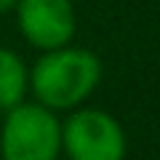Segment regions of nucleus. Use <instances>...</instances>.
Masks as SVG:
<instances>
[{"instance_id":"f257e3e1","label":"nucleus","mask_w":160,"mask_h":160,"mask_svg":"<svg viewBox=\"0 0 160 160\" xmlns=\"http://www.w3.org/2000/svg\"><path fill=\"white\" fill-rule=\"evenodd\" d=\"M102 80V62L96 53L86 48H53L43 51L29 72V88H32L38 104L51 112L59 109H75L83 104Z\"/></svg>"},{"instance_id":"f03ea898","label":"nucleus","mask_w":160,"mask_h":160,"mask_svg":"<svg viewBox=\"0 0 160 160\" xmlns=\"http://www.w3.org/2000/svg\"><path fill=\"white\" fill-rule=\"evenodd\" d=\"M62 152V123L43 104H16L0 131L3 160H56Z\"/></svg>"},{"instance_id":"7ed1b4c3","label":"nucleus","mask_w":160,"mask_h":160,"mask_svg":"<svg viewBox=\"0 0 160 160\" xmlns=\"http://www.w3.org/2000/svg\"><path fill=\"white\" fill-rule=\"evenodd\" d=\"M126 147L123 126L104 109H75L62 123V149L69 160H123Z\"/></svg>"},{"instance_id":"20e7f679","label":"nucleus","mask_w":160,"mask_h":160,"mask_svg":"<svg viewBox=\"0 0 160 160\" xmlns=\"http://www.w3.org/2000/svg\"><path fill=\"white\" fill-rule=\"evenodd\" d=\"M13 11L19 32L29 46L40 51L69 46L75 35V8L69 0H19Z\"/></svg>"},{"instance_id":"39448f33","label":"nucleus","mask_w":160,"mask_h":160,"mask_svg":"<svg viewBox=\"0 0 160 160\" xmlns=\"http://www.w3.org/2000/svg\"><path fill=\"white\" fill-rule=\"evenodd\" d=\"M29 86V69L11 48H0V109H13L24 102Z\"/></svg>"},{"instance_id":"423d86ee","label":"nucleus","mask_w":160,"mask_h":160,"mask_svg":"<svg viewBox=\"0 0 160 160\" xmlns=\"http://www.w3.org/2000/svg\"><path fill=\"white\" fill-rule=\"evenodd\" d=\"M19 0H0V13H6V11H13L16 8Z\"/></svg>"}]
</instances>
